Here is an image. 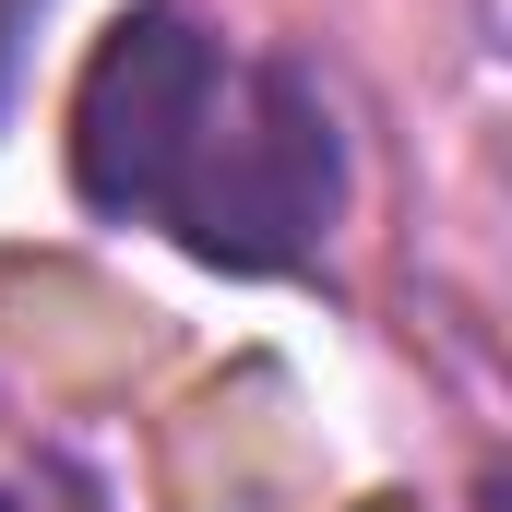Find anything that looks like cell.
<instances>
[{"mask_svg": "<svg viewBox=\"0 0 512 512\" xmlns=\"http://www.w3.org/2000/svg\"><path fill=\"white\" fill-rule=\"evenodd\" d=\"M346 215V120L298 60H227L215 108L179 155V191L155 239H179L215 274H298Z\"/></svg>", "mask_w": 512, "mask_h": 512, "instance_id": "1", "label": "cell"}, {"mask_svg": "<svg viewBox=\"0 0 512 512\" xmlns=\"http://www.w3.org/2000/svg\"><path fill=\"white\" fill-rule=\"evenodd\" d=\"M227 36L191 12V0H131L96 24L84 72H72V120H60V155H72V203L96 227H155L167 191H179V155L227 84Z\"/></svg>", "mask_w": 512, "mask_h": 512, "instance_id": "2", "label": "cell"}]
</instances>
